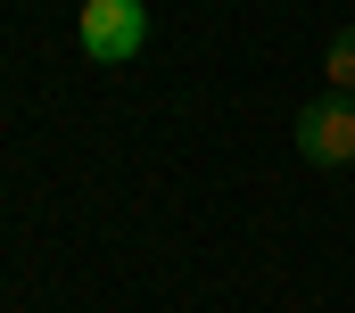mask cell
Here are the masks:
<instances>
[{
  "label": "cell",
  "mask_w": 355,
  "mask_h": 313,
  "mask_svg": "<svg viewBox=\"0 0 355 313\" xmlns=\"http://www.w3.org/2000/svg\"><path fill=\"white\" fill-rule=\"evenodd\" d=\"M75 33H83L91 66H124L149 50V0H83Z\"/></svg>",
  "instance_id": "1"
},
{
  "label": "cell",
  "mask_w": 355,
  "mask_h": 313,
  "mask_svg": "<svg viewBox=\"0 0 355 313\" xmlns=\"http://www.w3.org/2000/svg\"><path fill=\"white\" fill-rule=\"evenodd\" d=\"M289 141H297L306 165H355V99L347 91H322L314 107H297Z\"/></svg>",
  "instance_id": "2"
},
{
  "label": "cell",
  "mask_w": 355,
  "mask_h": 313,
  "mask_svg": "<svg viewBox=\"0 0 355 313\" xmlns=\"http://www.w3.org/2000/svg\"><path fill=\"white\" fill-rule=\"evenodd\" d=\"M322 66H331V91H347V99H355V25H347V33H331Z\"/></svg>",
  "instance_id": "3"
}]
</instances>
